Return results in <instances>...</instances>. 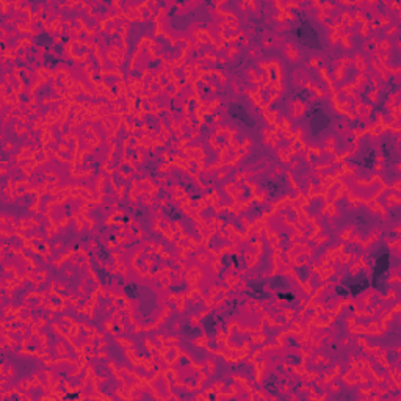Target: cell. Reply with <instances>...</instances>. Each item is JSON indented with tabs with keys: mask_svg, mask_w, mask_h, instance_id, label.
<instances>
[{
	"mask_svg": "<svg viewBox=\"0 0 401 401\" xmlns=\"http://www.w3.org/2000/svg\"><path fill=\"white\" fill-rule=\"evenodd\" d=\"M230 113H232V116H235L237 119H240V121H243L248 127H253L254 126L253 119H249V116H248V113L243 110V107L232 105V107H230Z\"/></svg>",
	"mask_w": 401,
	"mask_h": 401,
	"instance_id": "3",
	"label": "cell"
},
{
	"mask_svg": "<svg viewBox=\"0 0 401 401\" xmlns=\"http://www.w3.org/2000/svg\"><path fill=\"white\" fill-rule=\"evenodd\" d=\"M296 35L301 44H304L307 47H320L317 32L309 24H301L296 30Z\"/></svg>",
	"mask_w": 401,
	"mask_h": 401,
	"instance_id": "1",
	"label": "cell"
},
{
	"mask_svg": "<svg viewBox=\"0 0 401 401\" xmlns=\"http://www.w3.org/2000/svg\"><path fill=\"white\" fill-rule=\"evenodd\" d=\"M389 267V257L387 256H383L376 264V269H375V280L381 276V273H384Z\"/></svg>",
	"mask_w": 401,
	"mask_h": 401,
	"instance_id": "4",
	"label": "cell"
},
{
	"mask_svg": "<svg viewBox=\"0 0 401 401\" xmlns=\"http://www.w3.org/2000/svg\"><path fill=\"white\" fill-rule=\"evenodd\" d=\"M329 124V118L322 108H314L310 113V126H312V132L318 135L322 130H325Z\"/></svg>",
	"mask_w": 401,
	"mask_h": 401,
	"instance_id": "2",
	"label": "cell"
}]
</instances>
